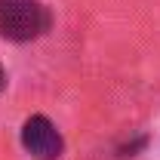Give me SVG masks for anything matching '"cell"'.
Returning <instances> with one entry per match:
<instances>
[{
    "mask_svg": "<svg viewBox=\"0 0 160 160\" xmlns=\"http://www.w3.org/2000/svg\"><path fill=\"white\" fill-rule=\"evenodd\" d=\"M6 86V71H3V65H0V89Z\"/></svg>",
    "mask_w": 160,
    "mask_h": 160,
    "instance_id": "3957f363",
    "label": "cell"
},
{
    "mask_svg": "<svg viewBox=\"0 0 160 160\" xmlns=\"http://www.w3.org/2000/svg\"><path fill=\"white\" fill-rule=\"evenodd\" d=\"M49 28V16L40 0H0V37L25 43Z\"/></svg>",
    "mask_w": 160,
    "mask_h": 160,
    "instance_id": "6da1fadb",
    "label": "cell"
},
{
    "mask_svg": "<svg viewBox=\"0 0 160 160\" xmlns=\"http://www.w3.org/2000/svg\"><path fill=\"white\" fill-rule=\"evenodd\" d=\"M22 145H25V151L31 157H37V160H56V157H62V148H65L56 123L49 117H43V114H34V117L25 120Z\"/></svg>",
    "mask_w": 160,
    "mask_h": 160,
    "instance_id": "7a4b0ae2",
    "label": "cell"
}]
</instances>
